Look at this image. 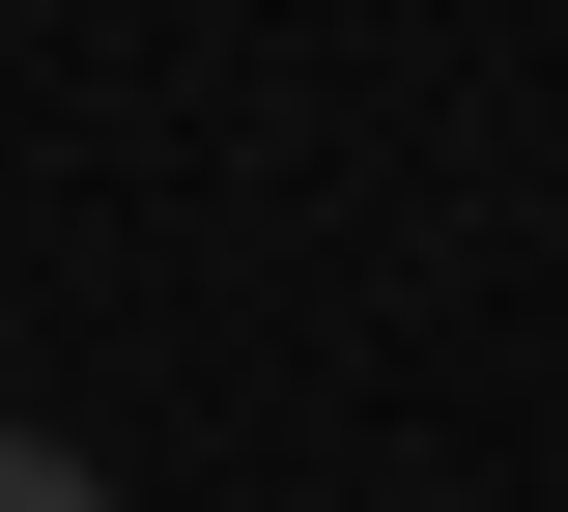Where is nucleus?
I'll list each match as a JSON object with an SVG mask.
<instances>
[{
    "instance_id": "f257e3e1",
    "label": "nucleus",
    "mask_w": 568,
    "mask_h": 512,
    "mask_svg": "<svg viewBox=\"0 0 568 512\" xmlns=\"http://www.w3.org/2000/svg\"><path fill=\"white\" fill-rule=\"evenodd\" d=\"M0 512H114V484H85V455H58V428H0Z\"/></svg>"
}]
</instances>
